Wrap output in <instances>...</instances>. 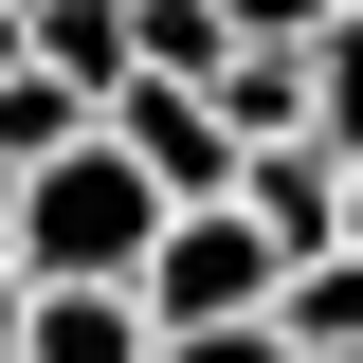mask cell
<instances>
[{
    "label": "cell",
    "mask_w": 363,
    "mask_h": 363,
    "mask_svg": "<svg viewBox=\"0 0 363 363\" xmlns=\"http://www.w3.org/2000/svg\"><path fill=\"white\" fill-rule=\"evenodd\" d=\"M182 236V200L145 182L128 128H91L73 164H37V200H18V255H37V291H145V255Z\"/></svg>",
    "instance_id": "6da1fadb"
},
{
    "label": "cell",
    "mask_w": 363,
    "mask_h": 363,
    "mask_svg": "<svg viewBox=\"0 0 363 363\" xmlns=\"http://www.w3.org/2000/svg\"><path fill=\"white\" fill-rule=\"evenodd\" d=\"M291 272H309V255H291L255 200H182V236L145 255V309H164V327H272Z\"/></svg>",
    "instance_id": "7a4b0ae2"
},
{
    "label": "cell",
    "mask_w": 363,
    "mask_h": 363,
    "mask_svg": "<svg viewBox=\"0 0 363 363\" xmlns=\"http://www.w3.org/2000/svg\"><path fill=\"white\" fill-rule=\"evenodd\" d=\"M109 128L145 145V182H164V200H236V182H255V145L218 128V91H182V73H145L128 109H109Z\"/></svg>",
    "instance_id": "3957f363"
},
{
    "label": "cell",
    "mask_w": 363,
    "mask_h": 363,
    "mask_svg": "<svg viewBox=\"0 0 363 363\" xmlns=\"http://www.w3.org/2000/svg\"><path fill=\"white\" fill-rule=\"evenodd\" d=\"M236 200H255V218L291 236V255H345V200H363V164L309 128V145H255V182H236Z\"/></svg>",
    "instance_id": "277c9868"
},
{
    "label": "cell",
    "mask_w": 363,
    "mask_h": 363,
    "mask_svg": "<svg viewBox=\"0 0 363 363\" xmlns=\"http://www.w3.org/2000/svg\"><path fill=\"white\" fill-rule=\"evenodd\" d=\"M18 363H164V309H145V291H37Z\"/></svg>",
    "instance_id": "5b68a950"
},
{
    "label": "cell",
    "mask_w": 363,
    "mask_h": 363,
    "mask_svg": "<svg viewBox=\"0 0 363 363\" xmlns=\"http://www.w3.org/2000/svg\"><path fill=\"white\" fill-rule=\"evenodd\" d=\"M91 128H109V109H91L55 55H37V73H0V164H18V182H37V164H73Z\"/></svg>",
    "instance_id": "8992f818"
},
{
    "label": "cell",
    "mask_w": 363,
    "mask_h": 363,
    "mask_svg": "<svg viewBox=\"0 0 363 363\" xmlns=\"http://www.w3.org/2000/svg\"><path fill=\"white\" fill-rule=\"evenodd\" d=\"M218 128L236 145H309L327 128V73H309V55H236V73H218Z\"/></svg>",
    "instance_id": "52a82bcc"
},
{
    "label": "cell",
    "mask_w": 363,
    "mask_h": 363,
    "mask_svg": "<svg viewBox=\"0 0 363 363\" xmlns=\"http://www.w3.org/2000/svg\"><path fill=\"white\" fill-rule=\"evenodd\" d=\"M272 327H291V345H309V363H363V255H309V272H291V309H272Z\"/></svg>",
    "instance_id": "ba28073f"
},
{
    "label": "cell",
    "mask_w": 363,
    "mask_h": 363,
    "mask_svg": "<svg viewBox=\"0 0 363 363\" xmlns=\"http://www.w3.org/2000/svg\"><path fill=\"white\" fill-rule=\"evenodd\" d=\"M218 18H236V55H327L345 0H218Z\"/></svg>",
    "instance_id": "9c48e42d"
},
{
    "label": "cell",
    "mask_w": 363,
    "mask_h": 363,
    "mask_svg": "<svg viewBox=\"0 0 363 363\" xmlns=\"http://www.w3.org/2000/svg\"><path fill=\"white\" fill-rule=\"evenodd\" d=\"M309 73H327V145H345V164H363V0H345V18H327V55H309Z\"/></svg>",
    "instance_id": "30bf717a"
},
{
    "label": "cell",
    "mask_w": 363,
    "mask_h": 363,
    "mask_svg": "<svg viewBox=\"0 0 363 363\" xmlns=\"http://www.w3.org/2000/svg\"><path fill=\"white\" fill-rule=\"evenodd\" d=\"M164 363H309L291 327H164Z\"/></svg>",
    "instance_id": "8fae6325"
},
{
    "label": "cell",
    "mask_w": 363,
    "mask_h": 363,
    "mask_svg": "<svg viewBox=\"0 0 363 363\" xmlns=\"http://www.w3.org/2000/svg\"><path fill=\"white\" fill-rule=\"evenodd\" d=\"M18 327H37V255L0 236V345H18Z\"/></svg>",
    "instance_id": "7c38bea8"
},
{
    "label": "cell",
    "mask_w": 363,
    "mask_h": 363,
    "mask_svg": "<svg viewBox=\"0 0 363 363\" xmlns=\"http://www.w3.org/2000/svg\"><path fill=\"white\" fill-rule=\"evenodd\" d=\"M0 73H37V0H0Z\"/></svg>",
    "instance_id": "4fadbf2b"
},
{
    "label": "cell",
    "mask_w": 363,
    "mask_h": 363,
    "mask_svg": "<svg viewBox=\"0 0 363 363\" xmlns=\"http://www.w3.org/2000/svg\"><path fill=\"white\" fill-rule=\"evenodd\" d=\"M18 200H37V182H18V164H0V236H18Z\"/></svg>",
    "instance_id": "5bb4252c"
},
{
    "label": "cell",
    "mask_w": 363,
    "mask_h": 363,
    "mask_svg": "<svg viewBox=\"0 0 363 363\" xmlns=\"http://www.w3.org/2000/svg\"><path fill=\"white\" fill-rule=\"evenodd\" d=\"M345 255H363V200H345Z\"/></svg>",
    "instance_id": "9a60e30c"
},
{
    "label": "cell",
    "mask_w": 363,
    "mask_h": 363,
    "mask_svg": "<svg viewBox=\"0 0 363 363\" xmlns=\"http://www.w3.org/2000/svg\"><path fill=\"white\" fill-rule=\"evenodd\" d=\"M0 363H18V345H0Z\"/></svg>",
    "instance_id": "2e32d148"
}]
</instances>
